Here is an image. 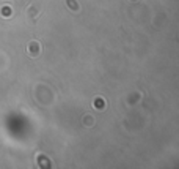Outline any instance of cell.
<instances>
[{"label": "cell", "mask_w": 179, "mask_h": 169, "mask_svg": "<svg viewBox=\"0 0 179 169\" xmlns=\"http://www.w3.org/2000/svg\"><path fill=\"white\" fill-rule=\"evenodd\" d=\"M27 54L31 57H38L41 54V44L38 41H30L27 46Z\"/></svg>", "instance_id": "cell-1"}, {"label": "cell", "mask_w": 179, "mask_h": 169, "mask_svg": "<svg viewBox=\"0 0 179 169\" xmlns=\"http://www.w3.org/2000/svg\"><path fill=\"white\" fill-rule=\"evenodd\" d=\"M11 14H13V11H11V7L10 5H5V7L0 8V16H3V17H10Z\"/></svg>", "instance_id": "cell-2"}, {"label": "cell", "mask_w": 179, "mask_h": 169, "mask_svg": "<svg viewBox=\"0 0 179 169\" xmlns=\"http://www.w3.org/2000/svg\"><path fill=\"white\" fill-rule=\"evenodd\" d=\"M66 2H68V5H69V7H71L74 11H79V8H80V7H79L77 3H75L74 0H66Z\"/></svg>", "instance_id": "cell-3"}]
</instances>
